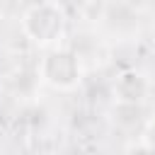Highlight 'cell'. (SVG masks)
<instances>
[{
    "label": "cell",
    "mask_w": 155,
    "mask_h": 155,
    "mask_svg": "<svg viewBox=\"0 0 155 155\" xmlns=\"http://www.w3.org/2000/svg\"><path fill=\"white\" fill-rule=\"evenodd\" d=\"M34 22H36V29H31L29 34L41 44L44 41H53L63 29L61 7H56V5H34L24 15V24H34Z\"/></svg>",
    "instance_id": "obj_1"
}]
</instances>
